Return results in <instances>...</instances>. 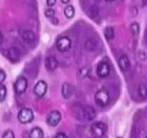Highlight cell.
<instances>
[{"label":"cell","mask_w":147,"mask_h":138,"mask_svg":"<svg viewBox=\"0 0 147 138\" xmlns=\"http://www.w3.org/2000/svg\"><path fill=\"white\" fill-rule=\"evenodd\" d=\"M45 68L48 71H54L58 66V62L55 57H47L45 61Z\"/></svg>","instance_id":"30bf717a"},{"label":"cell","mask_w":147,"mask_h":138,"mask_svg":"<svg viewBox=\"0 0 147 138\" xmlns=\"http://www.w3.org/2000/svg\"><path fill=\"white\" fill-rule=\"evenodd\" d=\"M45 14L47 18H53L55 15V11L53 9H46Z\"/></svg>","instance_id":"7402d4cb"},{"label":"cell","mask_w":147,"mask_h":138,"mask_svg":"<svg viewBox=\"0 0 147 138\" xmlns=\"http://www.w3.org/2000/svg\"><path fill=\"white\" fill-rule=\"evenodd\" d=\"M2 138H14V135L12 131H7L3 135Z\"/></svg>","instance_id":"603a6c76"},{"label":"cell","mask_w":147,"mask_h":138,"mask_svg":"<svg viewBox=\"0 0 147 138\" xmlns=\"http://www.w3.org/2000/svg\"><path fill=\"white\" fill-rule=\"evenodd\" d=\"M61 120V114L57 110L52 111L47 117V124L51 126H55Z\"/></svg>","instance_id":"52a82bcc"},{"label":"cell","mask_w":147,"mask_h":138,"mask_svg":"<svg viewBox=\"0 0 147 138\" xmlns=\"http://www.w3.org/2000/svg\"><path fill=\"white\" fill-rule=\"evenodd\" d=\"M138 92H139V95L142 98H147V84L142 83L139 85Z\"/></svg>","instance_id":"ac0fdd59"},{"label":"cell","mask_w":147,"mask_h":138,"mask_svg":"<svg viewBox=\"0 0 147 138\" xmlns=\"http://www.w3.org/2000/svg\"><path fill=\"white\" fill-rule=\"evenodd\" d=\"M64 14L67 18L71 19L74 17L75 9L72 5H68L65 8Z\"/></svg>","instance_id":"e0dca14e"},{"label":"cell","mask_w":147,"mask_h":138,"mask_svg":"<svg viewBox=\"0 0 147 138\" xmlns=\"http://www.w3.org/2000/svg\"><path fill=\"white\" fill-rule=\"evenodd\" d=\"M80 76L83 77H86L88 74V70L87 68H83L80 70Z\"/></svg>","instance_id":"d4e9b609"},{"label":"cell","mask_w":147,"mask_h":138,"mask_svg":"<svg viewBox=\"0 0 147 138\" xmlns=\"http://www.w3.org/2000/svg\"><path fill=\"white\" fill-rule=\"evenodd\" d=\"M9 57L13 63H17L21 58V53L17 47H12L9 50Z\"/></svg>","instance_id":"7c38bea8"},{"label":"cell","mask_w":147,"mask_h":138,"mask_svg":"<svg viewBox=\"0 0 147 138\" xmlns=\"http://www.w3.org/2000/svg\"><path fill=\"white\" fill-rule=\"evenodd\" d=\"M6 79V73L2 69H0V85L2 84Z\"/></svg>","instance_id":"cb8c5ba5"},{"label":"cell","mask_w":147,"mask_h":138,"mask_svg":"<svg viewBox=\"0 0 147 138\" xmlns=\"http://www.w3.org/2000/svg\"><path fill=\"white\" fill-rule=\"evenodd\" d=\"M111 67L107 62L102 61L98 64L96 68V73L98 77L106 78L110 74Z\"/></svg>","instance_id":"8992f818"},{"label":"cell","mask_w":147,"mask_h":138,"mask_svg":"<svg viewBox=\"0 0 147 138\" xmlns=\"http://www.w3.org/2000/svg\"><path fill=\"white\" fill-rule=\"evenodd\" d=\"M85 46H86V48L88 49V50H94L96 49V42L95 40H87L85 44Z\"/></svg>","instance_id":"44dd1931"},{"label":"cell","mask_w":147,"mask_h":138,"mask_svg":"<svg viewBox=\"0 0 147 138\" xmlns=\"http://www.w3.org/2000/svg\"><path fill=\"white\" fill-rule=\"evenodd\" d=\"M83 116L88 121H92L96 116V112L92 106H86L83 109Z\"/></svg>","instance_id":"4fadbf2b"},{"label":"cell","mask_w":147,"mask_h":138,"mask_svg":"<svg viewBox=\"0 0 147 138\" xmlns=\"http://www.w3.org/2000/svg\"><path fill=\"white\" fill-rule=\"evenodd\" d=\"M28 86V82L24 76H20L17 78L15 83H14V91L18 95L22 94L27 90Z\"/></svg>","instance_id":"277c9868"},{"label":"cell","mask_w":147,"mask_h":138,"mask_svg":"<svg viewBox=\"0 0 147 138\" xmlns=\"http://www.w3.org/2000/svg\"><path fill=\"white\" fill-rule=\"evenodd\" d=\"M146 138H147V136H146Z\"/></svg>","instance_id":"4dcf8cb0"},{"label":"cell","mask_w":147,"mask_h":138,"mask_svg":"<svg viewBox=\"0 0 147 138\" xmlns=\"http://www.w3.org/2000/svg\"><path fill=\"white\" fill-rule=\"evenodd\" d=\"M57 0H47V4L49 7H53L55 4Z\"/></svg>","instance_id":"4316f807"},{"label":"cell","mask_w":147,"mask_h":138,"mask_svg":"<svg viewBox=\"0 0 147 138\" xmlns=\"http://www.w3.org/2000/svg\"><path fill=\"white\" fill-rule=\"evenodd\" d=\"M119 66L121 70L123 72L129 70L131 68V63L129 58L126 55H122L119 60Z\"/></svg>","instance_id":"9c48e42d"},{"label":"cell","mask_w":147,"mask_h":138,"mask_svg":"<svg viewBox=\"0 0 147 138\" xmlns=\"http://www.w3.org/2000/svg\"><path fill=\"white\" fill-rule=\"evenodd\" d=\"M47 90V84L45 81L41 80L37 82L34 87V93L37 97L42 98L46 94Z\"/></svg>","instance_id":"ba28073f"},{"label":"cell","mask_w":147,"mask_h":138,"mask_svg":"<svg viewBox=\"0 0 147 138\" xmlns=\"http://www.w3.org/2000/svg\"><path fill=\"white\" fill-rule=\"evenodd\" d=\"M71 40L68 37H62L57 40L56 47L60 52L67 51L71 47Z\"/></svg>","instance_id":"5b68a950"},{"label":"cell","mask_w":147,"mask_h":138,"mask_svg":"<svg viewBox=\"0 0 147 138\" xmlns=\"http://www.w3.org/2000/svg\"><path fill=\"white\" fill-rule=\"evenodd\" d=\"M3 40H4V38H3V35L2 34H1V32H0V45L3 43Z\"/></svg>","instance_id":"83f0119b"},{"label":"cell","mask_w":147,"mask_h":138,"mask_svg":"<svg viewBox=\"0 0 147 138\" xmlns=\"http://www.w3.org/2000/svg\"><path fill=\"white\" fill-rule=\"evenodd\" d=\"M7 88L4 85L0 86V102H2L5 100L7 96Z\"/></svg>","instance_id":"ffe728a7"},{"label":"cell","mask_w":147,"mask_h":138,"mask_svg":"<svg viewBox=\"0 0 147 138\" xmlns=\"http://www.w3.org/2000/svg\"><path fill=\"white\" fill-rule=\"evenodd\" d=\"M62 94L65 99H69L73 95V88L71 85L65 83L62 88Z\"/></svg>","instance_id":"5bb4252c"},{"label":"cell","mask_w":147,"mask_h":138,"mask_svg":"<svg viewBox=\"0 0 147 138\" xmlns=\"http://www.w3.org/2000/svg\"><path fill=\"white\" fill-rule=\"evenodd\" d=\"M20 34H21L23 40L27 43H33L36 39L34 33L30 30H22L20 32Z\"/></svg>","instance_id":"8fae6325"},{"label":"cell","mask_w":147,"mask_h":138,"mask_svg":"<svg viewBox=\"0 0 147 138\" xmlns=\"http://www.w3.org/2000/svg\"><path fill=\"white\" fill-rule=\"evenodd\" d=\"M106 1H107V2H112V1H114L115 0H105Z\"/></svg>","instance_id":"f546056e"},{"label":"cell","mask_w":147,"mask_h":138,"mask_svg":"<svg viewBox=\"0 0 147 138\" xmlns=\"http://www.w3.org/2000/svg\"><path fill=\"white\" fill-rule=\"evenodd\" d=\"M61 1L63 4H67V3H69L70 0H61Z\"/></svg>","instance_id":"f1b7e54d"},{"label":"cell","mask_w":147,"mask_h":138,"mask_svg":"<svg viewBox=\"0 0 147 138\" xmlns=\"http://www.w3.org/2000/svg\"><path fill=\"white\" fill-rule=\"evenodd\" d=\"M110 101V95L109 91L105 89H101L96 92L95 95V101L99 106H106Z\"/></svg>","instance_id":"6da1fadb"},{"label":"cell","mask_w":147,"mask_h":138,"mask_svg":"<svg viewBox=\"0 0 147 138\" xmlns=\"http://www.w3.org/2000/svg\"><path fill=\"white\" fill-rule=\"evenodd\" d=\"M44 133L41 128L36 126L31 129L29 135V138H43Z\"/></svg>","instance_id":"9a60e30c"},{"label":"cell","mask_w":147,"mask_h":138,"mask_svg":"<svg viewBox=\"0 0 147 138\" xmlns=\"http://www.w3.org/2000/svg\"><path fill=\"white\" fill-rule=\"evenodd\" d=\"M17 118L21 123H30L34 119V113L32 109L29 108H24L19 112Z\"/></svg>","instance_id":"3957f363"},{"label":"cell","mask_w":147,"mask_h":138,"mask_svg":"<svg viewBox=\"0 0 147 138\" xmlns=\"http://www.w3.org/2000/svg\"><path fill=\"white\" fill-rule=\"evenodd\" d=\"M54 138H67V137L65 134L63 133V132H59L55 136Z\"/></svg>","instance_id":"484cf974"},{"label":"cell","mask_w":147,"mask_h":138,"mask_svg":"<svg viewBox=\"0 0 147 138\" xmlns=\"http://www.w3.org/2000/svg\"><path fill=\"white\" fill-rule=\"evenodd\" d=\"M131 31L134 36H137L140 31V26L137 22H133L131 24Z\"/></svg>","instance_id":"d6986e66"},{"label":"cell","mask_w":147,"mask_h":138,"mask_svg":"<svg viewBox=\"0 0 147 138\" xmlns=\"http://www.w3.org/2000/svg\"><path fill=\"white\" fill-rule=\"evenodd\" d=\"M106 131V126L101 122L93 124L90 127V133L93 138H102L104 136Z\"/></svg>","instance_id":"7a4b0ae2"},{"label":"cell","mask_w":147,"mask_h":138,"mask_svg":"<svg viewBox=\"0 0 147 138\" xmlns=\"http://www.w3.org/2000/svg\"><path fill=\"white\" fill-rule=\"evenodd\" d=\"M104 36L106 39L109 41H111L115 36V32L114 29L112 27H107L105 28L104 30Z\"/></svg>","instance_id":"2e32d148"}]
</instances>
